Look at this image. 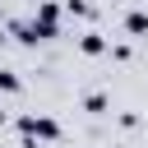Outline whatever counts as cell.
Returning <instances> with one entry per match:
<instances>
[{"instance_id": "1", "label": "cell", "mask_w": 148, "mask_h": 148, "mask_svg": "<svg viewBox=\"0 0 148 148\" xmlns=\"http://www.w3.org/2000/svg\"><path fill=\"white\" fill-rule=\"evenodd\" d=\"M14 125H18V134L42 139V143H56V139H60V120H56V116H46V111H23Z\"/></svg>"}, {"instance_id": "2", "label": "cell", "mask_w": 148, "mask_h": 148, "mask_svg": "<svg viewBox=\"0 0 148 148\" xmlns=\"http://www.w3.org/2000/svg\"><path fill=\"white\" fill-rule=\"evenodd\" d=\"M60 5L56 0H37V14H32V28H37V42H46V37H56L60 32Z\"/></svg>"}, {"instance_id": "3", "label": "cell", "mask_w": 148, "mask_h": 148, "mask_svg": "<svg viewBox=\"0 0 148 148\" xmlns=\"http://www.w3.org/2000/svg\"><path fill=\"white\" fill-rule=\"evenodd\" d=\"M5 32H14V42H23V46H37V28H32V18H9Z\"/></svg>"}, {"instance_id": "4", "label": "cell", "mask_w": 148, "mask_h": 148, "mask_svg": "<svg viewBox=\"0 0 148 148\" xmlns=\"http://www.w3.org/2000/svg\"><path fill=\"white\" fill-rule=\"evenodd\" d=\"M106 46H111V42H106V37H102L97 28L79 32V51H83V56H106Z\"/></svg>"}, {"instance_id": "5", "label": "cell", "mask_w": 148, "mask_h": 148, "mask_svg": "<svg viewBox=\"0 0 148 148\" xmlns=\"http://www.w3.org/2000/svg\"><path fill=\"white\" fill-rule=\"evenodd\" d=\"M125 32L139 37V42H148V14L143 9H125Z\"/></svg>"}, {"instance_id": "6", "label": "cell", "mask_w": 148, "mask_h": 148, "mask_svg": "<svg viewBox=\"0 0 148 148\" xmlns=\"http://www.w3.org/2000/svg\"><path fill=\"white\" fill-rule=\"evenodd\" d=\"M83 111H88V116H106V111H111V97H106L102 88H92V92H83Z\"/></svg>"}, {"instance_id": "7", "label": "cell", "mask_w": 148, "mask_h": 148, "mask_svg": "<svg viewBox=\"0 0 148 148\" xmlns=\"http://www.w3.org/2000/svg\"><path fill=\"white\" fill-rule=\"evenodd\" d=\"M60 9H65V14H79V18H92V14H97V9L88 5V0H65Z\"/></svg>"}, {"instance_id": "8", "label": "cell", "mask_w": 148, "mask_h": 148, "mask_svg": "<svg viewBox=\"0 0 148 148\" xmlns=\"http://www.w3.org/2000/svg\"><path fill=\"white\" fill-rule=\"evenodd\" d=\"M18 88H23V79L14 69H0V92H18Z\"/></svg>"}, {"instance_id": "9", "label": "cell", "mask_w": 148, "mask_h": 148, "mask_svg": "<svg viewBox=\"0 0 148 148\" xmlns=\"http://www.w3.org/2000/svg\"><path fill=\"white\" fill-rule=\"evenodd\" d=\"M106 51H111L116 60H130V42H116V46H106Z\"/></svg>"}, {"instance_id": "10", "label": "cell", "mask_w": 148, "mask_h": 148, "mask_svg": "<svg viewBox=\"0 0 148 148\" xmlns=\"http://www.w3.org/2000/svg\"><path fill=\"white\" fill-rule=\"evenodd\" d=\"M5 42H9V32H5V28H0V51H5Z\"/></svg>"}]
</instances>
